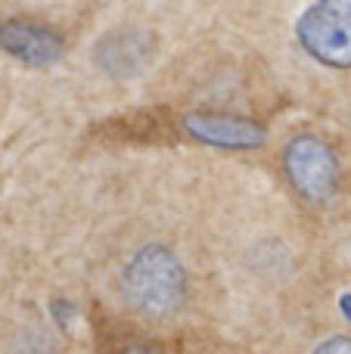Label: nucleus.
I'll return each mask as SVG.
<instances>
[{
  "label": "nucleus",
  "mask_w": 351,
  "mask_h": 354,
  "mask_svg": "<svg viewBox=\"0 0 351 354\" xmlns=\"http://www.w3.org/2000/svg\"><path fill=\"white\" fill-rule=\"evenodd\" d=\"M128 301L143 314L165 317L178 311L187 295V274L178 255L165 245H146L128 261L122 277Z\"/></svg>",
  "instance_id": "1"
},
{
  "label": "nucleus",
  "mask_w": 351,
  "mask_h": 354,
  "mask_svg": "<svg viewBox=\"0 0 351 354\" xmlns=\"http://www.w3.org/2000/svg\"><path fill=\"white\" fill-rule=\"evenodd\" d=\"M296 37L330 68H351V0H321L298 16Z\"/></svg>",
  "instance_id": "2"
},
{
  "label": "nucleus",
  "mask_w": 351,
  "mask_h": 354,
  "mask_svg": "<svg viewBox=\"0 0 351 354\" xmlns=\"http://www.w3.org/2000/svg\"><path fill=\"white\" fill-rule=\"evenodd\" d=\"M283 165L292 187L308 199H327L336 189V180H339V165H336L333 149L321 137L311 134L290 140V147L283 153Z\"/></svg>",
  "instance_id": "3"
},
{
  "label": "nucleus",
  "mask_w": 351,
  "mask_h": 354,
  "mask_svg": "<svg viewBox=\"0 0 351 354\" xmlns=\"http://www.w3.org/2000/svg\"><path fill=\"white\" fill-rule=\"evenodd\" d=\"M0 47L25 66H50L62 56V37L47 25L10 19L0 25Z\"/></svg>",
  "instance_id": "4"
},
{
  "label": "nucleus",
  "mask_w": 351,
  "mask_h": 354,
  "mask_svg": "<svg viewBox=\"0 0 351 354\" xmlns=\"http://www.w3.org/2000/svg\"><path fill=\"white\" fill-rule=\"evenodd\" d=\"M187 131H190L196 140L209 143V147H224V149H255L267 140L265 128L246 118H234V115H187L184 118Z\"/></svg>",
  "instance_id": "5"
},
{
  "label": "nucleus",
  "mask_w": 351,
  "mask_h": 354,
  "mask_svg": "<svg viewBox=\"0 0 351 354\" xmlns=\"http://www.w3.org/2000/svg\"><path fill=\"white\" fill-rule=\"evenodd\" d=\"M153 59V35L118 28L97 44V62L112 75H137Z\"/></svg>",
  "instance_id": "6"
},
{
  "label": "nucleus",
  "mask_w": 351,
  "mask_h": 354,
  "mask_svg": "<svg viewBox=\"0 0 351 354\" xmlns=\"http://www.w3.org/2000/svg\"><path fill=\"white\" fill-rule=\"evenodd\" d=\"M314 354H351V339H345V336H333V339H327V342L317 345Z\"/></svg>",
  "instance_id": "7"
},
{
  "label": "nucleus",
  "mask_w": 351,
  "mask_h": 354,
  "mask_svg": "<svg viewBox=\"0 0 351 354\" xmlns=\"http://www.w3.org/2000/svg\"><path fill=\"white\" fill-rule=\"evenodd\" d=\"M339 308H342V314H345V320L351 324V292H345V295L339 299Z\"/></svg>",
  "instance_id": "8"
},
{
  "label": "nucleus",
  "mask_w": 351,
  "mask_h": 354,
  "mask_svg": "<svg viewBox=\"0 0 351 354\" xmlns=\"http://www.w3.org/2000/svg\"><path fill=\"white\" fill-rule=\"evenodd\" d=\"M124 354H159L155 348H143V345H134V348H128Z\"/></svg>",
  "instance_id": "9"
}]
</instances>
